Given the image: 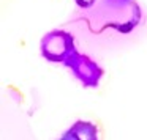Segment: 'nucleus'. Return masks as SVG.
<instances>
[{"mask_svg":"<svg viewBox=\"0 0 147 140\" xmlns=\"http://www.w3.org/2000/svg\"><path fill=\"white\" fill-rule=\"evenodd\" d=\"M40 51L45 60L52 63H63L71 54L76 52L74 38L65 30H52L41 38Z\"/></svg>","mask_w":147,"mask_h":140,"instance_id":"obj_1","label":"nucleus"},{"mask_svg":"<svg viewBox=\"0 0 147 140\" xmlns=\"http://www.w3.org/2000/svg\"><path fill=\"white\" fill-rule=\"evenodd\" d=\"M63 65L67 68H70L73 76L82 83V87L86 88H95V87L100 85V80H101L103 74V68L100 66L98 63L92 60L90 57L84 54H79V52H74L71 54L67 60L63 61Z\"/></svg>","mask_w":147,"mask_h":140,"instance_id":"obj_2","label":"nucleus"},{"mask_svg":"<svg viewBox=\"0 0 147 140\" xmlns=\"http://www.w3.org/2000/svg\"><path fill=\"white\" fill-rule=\"evenodd\" d=\"M62 140H96L98 139V127L90 121H76L63 135Z\"/></svg>","mask_w":147,"mask_h":140,"instance_id":"obj_3","label":"nucleus"}]
</instances>
